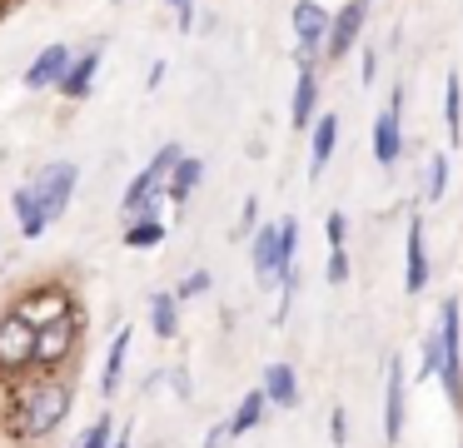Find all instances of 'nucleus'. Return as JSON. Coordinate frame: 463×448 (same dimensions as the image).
I'll return each mask as SVG.
<instances>
[{
  "instance_id": "obj_16",
  "label": "nucleus",
  "mask_w": 463,
  "mask_h": 448,
  "mask_svg": "<svg viewBox=\"0 0 463 448\" xmlns=\"http://www.w3.org/2000/svg\"><path fill=\"white\" fill-rule=\"evenodd\" d=\"M260 388H264V398H269V408H294L299 404V378H294L289 364H269Z\"/></svg>"
},
{
  "instance_id": "obj_1",
  "label": "nucleus",
  "mask_w": 463,
  "mask_h": 448,
  "mask_svg": "<svg viewBox=\"0 0 463 448\" xmlns=\"http://www.w3.org/2000/svg\"><path fill=\"white\" fill-rule=\"evenodd\" d=\"M71 404H75L71 384H65L61 374H41V378H31V384H21V394H15V404H11V428L21 438H51L55 428L65 424Z\"/></svg>"
},
{
  "instance_id": "obj_8",
  "label": "nucleus",
  "mask_w": 463,
  "mask_h": 448,
  "mask_svg": "<svg viewBox=\"0 0 463 448\" xmlns=\"http://www.w3.org/2000/svg\"><path fill=\"white\" fill-rule=\"evenodd\" d=\"M294 35H299V65H309L329 40V10L319 0H299L294 5Z\"/></svg>"
},
{
  "instance_id": "obj_27",
  "label": "nucleus",
  "mask_w": 463,
  "mask_h": 448,
  "mask_svg": "<svg viewBox=\"0 0 463 448\" xmlns=\"http://www.w3.org/2000/svg\"><path fill=\"white\" fill-rule=\"evenodd\" d=\"M110 443H115V418L100 414V418H95V424L80 434V443H75V448H110Z\"/></svg>"
},
{
  "instance_id": "obj_17",
  "label": "nucleus",
  "mask_w": 463,
  "mask_h": 448,
  "mask_svg": "<svg viewBox=\"0 0 463 448\" xmlns=\"http://www.w3.org/2000/svg\"><path fill=\"white\" fill-rule=\"evenodd\" d=\"M264 408H269V398H264V388H250V394L240 398V408L230 414V424H224V434H230V438H244L250 428H260Z\"/></svg>"
},
{
  "instance_id": "obj_4",
  "label": "nucleus",
  "mask_w": 463,
  "mask_h": 448,
  "mask_svg": "<svg viewBox=\"0 0 463 448\" xmlns=\"http://www.w3.org/2000/svg\"><path fill=\"white\" fill-rule=\"evenodd\" d=\"M458 304H443L439 309V338H443V368H439V378H443V388H449V398H453V408H463V348H458Z\"/></svg>"
},
{
  "instance_id": "obj_34",
  "label": "nucleus",
  "mask_w": 463,
  "mask_h": 448,
  "mask_svg": "<svg viewBox=\"0 0 463 448\" xmlns=\"http://www.w3.org/2000/svg\"><path fill=\"white\" fill-rule=\"evenodd\" d=\"M220 438H230V434H224V424H220V428H210V438H204V448H220Z\"/></svg>"
},
{
  "instance_id": "obj_19",
  "label": "nucleus",
  "mask_w": 463,
  "mask_h": 448,
  "mask_svg": "<svg viewBox=\"0 0 463 448\" xmlns=\"http://www.w3.org/2000/svg\"><path fill=\"white\" fill-rule=\"evenodd\" d=\"M150 329H155L160 338H175V334H180V299H175V289L150 294Z\"/></svg>"
},
{
  "instance_id": "obj_13",
  "label": "nucleus",
  "mask_w": 463,
  "mask_h": 448,
  "mask_svg": "<svg viewBox=\"0 0 463 448\" xmlns=\"http://www.w3.org/2000/svg\"><path fill=\"white\" fill-rule=\"evenodd\" d=\"M314 110H319V80H314V65H299V80H294V110H289L294 129H309L314 119H319Z\"/></svg>"
},
{
  "instance_id": "obj_23",
  "label": "nucleus",
  "mask_w": 463,
  "mask_h": 448,
  "mask_svg": "<svg viewBox=\"0 0 463 448\" xmlns=\"http://www.w3.org/2000/svg\"><path fill=\"white\" fill-rule=\"evenodd\" d=\"M458 100H463V85L458 75L449 70V85H443V125H449V145H463V125H458Z\"/></svg>"
},
{
  "instance_id": "obj_2",
  "label": "nucleus",
  "mask_w": 463,
  "mask_h": 448,
  "mask_svg": "<svg viewBox=\"0 0 463 448\" xmlns=\"http://www.w3.org/2000/svg\"><path fill=\"white\" fill-rule=\"evenodd\" d=\"M75 348H80V314H65L55 324L35 329V368L41 374H55L61 364H71Z\"/></svg>"
},
{
  "instance_id": "obj_7",
  "label": "nucleus",
  "mask_w": 463,
  "mask_h": 448,
  "mask_svg": "<svg viewBox=\"0 0 463 448\" xmlns=\"http://www.w3.org/2000/svg\"><path fill=\"white\" fill-rule=\"evenodd\" d=\"M399 115H403V90H393V100L379 110V119H373V159H379L383 169H393V165H399V155H403Z\"/></svg>"
},
{
  "instance_id": "obj_35",
  "label": "nucleus",
  "mask_w": 463,
  "mask_h": 448,
  "mask_svg": "<svg viewBox=\"0 0 463 448\" xmlns=\"http://www.w3.org/2000/svg\"><path fill=\"white\" fill-rule=\"evenodd\" d=\"M170 5H175V10H184V5H194V0H170Z\"/></svg>"
},
{
  "instance_id": "obj_12",
  "label": "nucleus",
  "mask_w": 463,
  "mask_h": 448,
  "mask_svg": "<svg viewBox=\"0 0 463 448\" xmlns=\"http://www.w3.org/2000/svg\"><path fill=\"white\" fill-rule=\"evenodd\" d=\"M95 75H100V50H80V55L71 60V70H65L61 80V95L65 100H85L95 85Z\"/></svg>"
},
{
  "instance_id": "obj_18",
  "label": "nucleus",
  "mask_w": 463,
  "mask_h": 448,
  "mask_svg": "<svg viewBox=\"0 0 463 448\" xmlns=\"http://www.w3.org/2000/svg\"><path fill=\"white\" fill-rule=\"evenodd\" d=\"M309 135H314V155H309V169L314 175H324V165H329V155H334V145H339V115H319L309 125Z\"/></svg>"
},
{
  "instance_id": "obj_9",
  "label": "nucleus",
  "mask_w": 463,
  "mask_h": 448,
  "mask_svg": "<svg viewBox=\"0 0 463 448\" xmlns=\"http://www.w3.org/2000/svg\"><path fill=\"white\" fill-rule=\"evenodd\" d=\"M364 15H369V0H349L339 15H329V40H324V60H344L354 50L364 30Z\"/></svg>"
},
{
  "instance_id": "obj_31",
  "label": "nucleus",
  "mask_w": 463,
  "mask_h": 448,
  "mask_svg": "<svg viewBox=\"0 0 463 448\" xmlns=\"http://www.w3.org/2000/svg\"><path fill=\"white\" fill-rule=\"evenodd\" d=\"M344 279H349V254L329 249V284H344Z\"/></svg>"
},
{
  "instance_id": "obj_3",
  "label": "nucleus",
  "mask_w": 463,
  "mask_h": 448,
  "mask_svg": "<svg viewBox=\"0 0 463 448\" xmlns=\"http://www.w3.org/2000/svg\"><path fill=\"white\" fill-rule=\"evenodd\" d=\"M75 179H80V169L71 165V159H55V165H45L41 175H35V205H41V219L45 224H55V219L65 214V205H71L75 195Z\"/></svg>"
},
{
  "instance_id": "obj_24",
  "label": "nucleus",
  "mask_w": 463,
  "mask_h": 448,
  "mask_svg": "<svg viewBox=\"0 0 463 448\" xmlns=\"http://www.w3.org/2000/svg\"><path fill=\"white\" fill-rule=\"evenodd\" d=\"M160 239H165L160 219H130V224H125V244L130 249H155Z\"/></svg>"
},
{
  "instance_id": "obj_5",
  "label": "nucleus",
  "mask_w": 463,
  "mask_h": 448,
  "mask_svg": "<svg viewBox=\"0 0 463 448\" xmlns=\"http://www.w3.org/2000/svg\"><path fill=\"white\" fill-rule=\"evenodd\" d=\"M35 364V329L5 309L0 319V378H21V368Z\"/></svg>"
},
{
  "instance_id": "obj_10",
  "label": "nucleus",
  "mask_w": 463,
  "mask_h": 448,
  "mask_svg": "<svg viewBox=\"0 0 463 448\" xmlns=\"http://www.w3.org/2000/svg\"><path fill=\"white\" fill-rule=\"evenodd\" d=\"M71 60H75V50L71 45H45L41 55L31 60V70H25V90H61V80H65V70H71Z\"/></svg>"
},
{
  "instance_id": "obj_20",
  "label": "nucleus",
  "mask_w": 463,
  "mask_h": 448,
  "mask_svg": "<svg viewBox=\"0 0 463 448\" xmlns=\"http://www.w3.org/2000/svg\"><path fill=\"white\" fill-rule=\"evenodd\" d=\"M125 358H130V324L115 334V344H110V354H105V374H100V388L105 394H115L120 388V378H125Z\"/></svg>"
},
{
  "instance_id": "obj_30",
  "label": "nucleus",
  "mask_w": 463,
  "mask_h": 448,
  "mask_svg": "<svg viewBox=\"0 0 463 448\" xmlns=\"http://www.w3.org/2000/svg\"><path fill=\"white\" fill-rule=\"evenodd\" d=\"M324 234H329V249H344V234H349V224H344L339 209H334V214L324 219Z\"/></svg>"
},
{
  "instance_id": "obj_32",
  "label": "nucleus",
  "mask_w": 463,
  "mask_h": 448,
  "mask_svg": "<svg viewBox=\"0 0 463 448\" xmlns=\"http://www.w3.org/2000/svg\"><path fill=\"white\" fill-rule=\"evenodd\" d=\"M329 438H334V443H349V418H344V408H334V414H329Z\"/></svg>"
},
{
  "instance_id": "obj_15",
  "label": "nucleus",
  "mask_w": 463,
  "mask_h": 448,
  "mask_svg": "<svg viewBox=\"0 0 463 448\" xmlns=\"http://www.w3.org/2000/svg\"><path fill=\"white\" fill-rule=\"evenodd\" d=\"M254 279L260 284H274L279 279V224H264L260 234H254Z\"/></svg>"
},
{
  "instance_id": "obj_33",
  "label": "nucleus",
  "mask_w": 463,
  "mask_h": 448,
  "mask_svg": "<svg viewBox=\"0 0 463 448\" xmlns=\"http://www.w3.org/2000/svg\"><path fill=\"white\" fill-rule=\"evenodd\" d=\"M254 214H260V205H254V199H244V219H240V229H254Z\"/></svg>"
},
{
  "instance_id": "obj_11",
  "label": "nucleus",
  "mask_w": 463,
  "mask_h": 448,
  "mask_svg": "<svg viewBox=\"0 0 463 448\" xmlns=\"http://www.w3.org/2000/svg\"><path fill=\"white\" fill-rule=\"evenodd\" d=\"M383 438L399 443L403 438V358H389V374H383Z\"/></svg>"
},
{
  "instance_id": "obj_25",
  "label": "nucleus",
  "mask_w": 463,
  "mask_h": 448,
  "mask_svg": "<svg viewBox=\"0 0 463 448\" xmlns=\"http://www.w3.org/2000/svg\"><path fill=\"white\" fill-rule=\"evenodd\" d=\"M294 254H299V224L284 219V224H279V279L294 274Z\"/></svg>"
},
{
  "instance_id": "obj_26",
  "label": "nucleus",
  "mask_w": 463,
  "mask_h": 448,
  "mask_svg": "<svg viewBox=\"0 0 463 448\" xmlns=\"http://www.w3.org/2000/svg\"><path fill=\"white\" fill-rule=\"evenodd\" d=\"M443 368V338H439V329L433 334H423V348H419V374L423 378H433Z\"/></svg>"
},
{
  "instance_id": "obj_28",
  "label": "nucleus",
  "mask_w": 463,
  "mask_h": 448,
  "mask_svg": "<svg viewBox=\"0 0 463 448\" xmlns=\"http://www.w3.org/2000/svg\"><path fill=\"white\" fill-rule=\"evenodd\" d=\"M443 189H449V159L433 155L429 159V189H423V199H443Z\"/></svg>"
},
{
  "instance_id": "obj_21",
  "label": "nucleus",
  "mask_w": 463,
  "mask_h": 448,
  "mask_svg": "<svg viewBox=\"0 0 463 448\" xmlns=\"http://www.w3.org/2000/svg\"><path fill=\"white\" fill-rule=\"evenodd\" d=\"M204 179V159H194V155H180V165L170 169V199H190L194 195V185Z\"/></svg>"
},
{
  "instance_id": "obj_22",
  "label": "nucleus",
  "mask_w": 463,
  "mask_h": 448,
  "mask_svg": "<svg viewBox=\"0 0 463 448\" xmlns=\"http://www.w3.org/2000/svg\"><path fill=\"white\" fill-rule=\"evenodd\" d=\"M15 214H21V234L25 239H41L45 234V219H41V205H35V189L31 185L15 189Z\"/></svg>"
},
{
  "instance_id": "obj_29",
  "label": "nucleus",
  "mask_w": 463,
  "mask_h": 448,
  "mask_svg": "<svg viewBox=\"0 0 463 448\" xmlns=\"http://www.w3.org/2000/svg\"><path fill=\"white\" fill-rule=\"evenodd\" d=\"M210 269H194V274H184L180 279V289H175V299H200V294H210Z\"/></svg>"
},
{
  "instance_id": "obj_14",
  "label": "nucleus",
  "mask_w": 463,
  "mask_h": 448,
  "mask_svg": "<svg viewBox=\"0 0 463 448\" xmlns=\"http://www.w3.org/2000/svg\"><path fill=\"white\" fill-rule=\"evenodd\" d=\"M403 259H409V269H403V289H409V294H423V284H429V254H423V224L419 219H409Z\"/></svg>"
},
{
  "instance_id": "obj_6",
  "label": "nucleus",
  "mask_w": 463,
  "mask_h": 448,
  "mask_svg": "<svg viewBox=\"0 0 463 448\" xmlns=\"http://www.w3.org/2000/svg\"><path fill=\"white\" fill-rule=\"evenodd\" d=\"M11 314L25 319L31 329H45V324H55V319L75 314V304H71V294H65L61 284H41V289H25V294L11 304Z\"/></svg>"
}]
</instances>
